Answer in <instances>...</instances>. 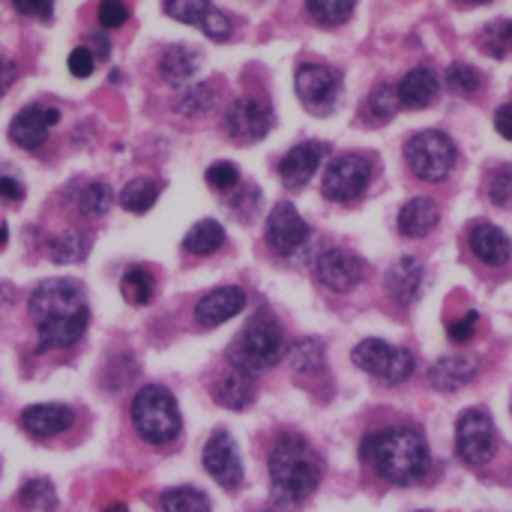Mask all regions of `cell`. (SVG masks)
<instances>
[{
    "instance_id": "obj_14",
    "label": "cell",
    "mask_w": 512,
    "mask_h": 512,
    "mask_svg": "<svg viewBox=\"0 0 512 512\" xmlns=\"http://www.w3.org/2000/svg\"><path fill=\"white\" fill-rule=\"evenodd\" d=\"M225 132L237 144H255L270 132V114L258 99H237L225 114Z\"/></svg>"
},
{
    "instance_id": "obj_50",
    "label": "cell",
    "mask_w": 512,
    "mask_h": 512,
    "mask_svg": "<svg viewBox=\"0 0 512 512\" xmlns=\"http://www.w3.org/2000/svg\"><path fill=\"white\" fill-rule=\"evenodd\" d=\"M6 240H9V231H6V225H0V249L6 246Z\"/></svg>"
},
{
    "instance_id": "obj_42",
    "label": "cell",
    "mask_w": 512,
    "mask_h": 512,
    "mask_svg": "<svg viewBox=\"0 0 512 512\" xmlns=\"http://www.w3.org/2000/svg\"><path fill=\"white\" fill-rule=\"evenodd\" d=\"M477 324H480V315H477V312H468L465 318L453 321V324L447 327V336H450V342H456V345H465V342H471V339H474V333H477Z\"/></svg>"
},
{
    "instance_id": "obj_29",
    "label": "cell",
    "mask_w": 512,
    "mask_h": 512,
    "mask_svg": "<svg viewBox=\"0 0 512 512\" xmlns=\"http://www.w3.org/2000/svg\"><path fill=\"white\" fill-rule=\"evenodd\" d=\"M159 507H162V512H210V498L201 489L177 486V489L162 492Z\"/></svg>"
},
{
    "instance_id": "obj_28",
    "label": "cell",
    "mask_w": 512,
    "mask_h": 512,
    "mask_svg": "<svg viewBox=\"0 0 512 512\" xmlns=\"http://www.w3.org/2000/svg\"><path fill=\"white\" fill-rule=\"evenodd\" d=\"M225 243V228L213 219L198 222L186 237H183V249L192 255H213L219 246Z\"/></svg>"
},
{
    "instance_id": "obj_45",
    "label": "cell",
    "mask_w": 512,
    "mask_h": 512,
    "mask_svg": "<svg viewBox=\"0 0 512 512\" xmlns=\"http://www.w3.org/2000/svg\"><path fill=\"white\" fill-rule=\"evenodd\" d=\"M12 6H15L21 15L42 18V21H48L51 12H54V0H12Z\"/></svg>"
},
{
    "instance_id": "obj_52",
    "label": "cell",
    "mask_w": 512,
    "mask_h": 512,
    "mask_svg": "<svg viewBox=\"0 0 512 512\" xmlns=\"http://www.w3.org/2000/svg\"><path fill=\"white\" fill-rule=\"evenodd\" d=\"M465 3H474V6H480V3H492V0H465Z\"/></svg>"
},
{
    "instance_id": "obj_12",
    "label": "cell",
    "mask_w": 512,
    "mask_h": 512,
    "mask_svg": "<svg viewBox=\"0 0 512 512\" xmlns=\"http://www.w3.org/2000/svg\"><path fill=\"white\" fill-rule=\"evenodd\" d=\"M204 468L207 474L228 492L240 489L243 483V459H240V450L231 438V432L219 429L210 435V441L204 444Z\"/></svg>"
},
{
    "instance_id": "obj_40",
    "label": "cell",
    "mask_w": 512,
    "mask_h": 512,
    "mask_svg": "<svg viewBox=\"0 0 512 512\" xmlns=\"http://www.w3.org/2000/svg\"><path fill=\"white\" fill-rule=\"evenodd\" d=\"M204 177H207V186H213L216 192H228V189H234V186L240 183V171H237L231 162H216V165H210Z\"/></svg>"
},
{
    "instance_id": "obj_20",
    "label": "cell",
    "mask_w": 512,
    "mask_h": 512,
    "mask_svg": "<svg viewBox=\"0 0 512 512\" xmlns=\"http://www.w3.org/2000/svg\"><path fill=\"white\" fill-rule=\"evenodd\" d=\"M423 282H426V270H423L420 258H414V255H402V258L387 270V294H390L399 306L417 303L420 294H423Z\"/></svg>"
},
{
    "instance_id": "obj_36",
    "label": "cell",
    "mask_w": 512,
    "mask_h": 512,
    "mask_svg": "<svg viewBox=\"0 0 512 512\" xmlns=\"http://www.w3.org/2000/svg\"><path fill=\"white\" fill-rule=\"evenodd\" d=\"M216 105V90L213 84H195L183 93V99L177 102V111L186 114V117H201V114H210Z\"/></svg>"
},
{
    "instance_id": "obj_5",
    "label": "cell",
    "mask_w": 512,
    "mask_h": 512,
    "mask_svg": "<svg viewBox=\"0 0 512 512\" xmlns=\"http://www.w3.org/2000/svg\"><path fill=\"white\" fill-rule=\"evenodd\" d=\"M129 414H132V426H135L138 438L153 447L174 444L183 432V417H180L177 399L171 390H165L159 384L141 387L132 399Z\"/></svg>"
},
{
    "instance_id": "obj_39",
    "label": "cell",
    "mask_w": 512,
    "mask_h": 512,
    "mask_svg": "<svg viewBox=\"0 0 512 512\" xmlns=\"http://www.w3.org/2000/svg\"><path fill=\"white\" fill-rule=\"evenodd\" d=\"M402 108V99H399V90L393 84H378L369 96V111L378 117V120H390L396 111Z\"/></svg>"
},
{
    "instance_id": "obj_46",
    "label": "cell",
    "mask_w": 512,
    "mask_h": 512,
    "mask_svg": "<svg viewBox=\"0 0 512 512\" xmlns=\"http://www.w3.org/2000/svg\"><path fill=\"white\" fill-rule=\"evenodd\" d=\"M0 198L6 201H21L24 198V186L15 177H0Z\"/></svg>"
},
{
    "instance_id": "obj_16",
    "label": "cell",
    "mask_w": 512,
    "mask_h": 512,
    "mask_svg": "<svg viewBox=\"0 0 512 512\" xmlns=\"http://www.w3.org/2000/svg\"><path fill=\"white\" fill-rule=\"evenodd\" d=\"M60 120L57 108H42V105H27L15 114V120L9 123V138L15 147L21 150H36L45 144L48 129Z\"/></svg>"
},
{
    "instance_id": "obj_24",
    "label": "cell",
    "mask_w": 512,
    "mask_h": 512,
    "mask_svg": "<svg viewBox=\"0 0 512 512\" xmlns=\"http://www.w3.org/2000/svg\"><path fill=\"white\" fill-rule=\"evenodd\" d=\"M201 69V51L189 45H168L159 57V72L171 87H186Z\"/></svg>"
},
{
    "instance_id": "obj_9",
    "label": "cell",
    "mask_w": 512,
    "mask_h": 512,
    "mask_svg": "<svg viewBox=\"0 0 512 512\" xmlns=\"http://www.w3.org/2000/svg\"><path fill=\"white\" fill-rule=\"evenodd\" d=\"M294 87H297V96L300 102L318 114V117H327L336 111L339 105V93H342V75L324 63H300L297 72H294Z\"/></svg>"
},
{
    "instance_id": "obj_22",
    "label": "cell",
    "mask_w": 512,
    "mask_h": 512,
    "mask_svg": "<svg viewBox=\"0 0 512 512\" xmlns=\"http://www.w3.org/2000/svg\"><path fill=\"white\" fill-rule=\"evenodd\" d=\"M468 243H471V252H474L483 264H489V267H504L512 258L510 237H507L498 225H492V222H477V225H471Z\"/></svg>"
},
{
    "instance_id": "obj_27",
    "label": "cell",
    "mask_w": 512,
    "mask_h": 512,
    "mask_svg": "<svg viewBox=\"0 0 512 512\" xmlns=\"http://www.w3.org/2000/svg\"><path fill=\"white\" fill-rule=\"evenodd\" d=\"M159 192H162V186H159L156 180H150V177H135V180H129V183L123 186L120 204H123V210H129V213H147V210L156 204Z\"/></svg>"
},
{
    "instance_id": "obj_17",
    "label": "cell",
    "mask_w": 512,
    "mask_h": 512,
    "mask_svg": "<svg viewBox=\"0 0 512 512\" xmlns=\"http://www.w3.org/2000/svg\"><path fill=\"white\" fill-rule=\"evenodd\" d=\"M246 306V294L243 288H234V285H225V288H213L210 294H204L195 306V324L210 330V327H219L225 321H231L234 315H240Z\"/></svg>"
},
{
    "instance_id": "obj_18",
    "label": "cell",
    "mask_w": 512,
    "mask_h": 512,
    "mask_svg": "<svg viewBox=\"0 0 512 512\" xmlns=\"http://www.w3.org/2000/svg\"><path fill=\"white\" fill-rule=\"evenodd\" d=\"M72 423H75L72 408L57 405V402H48V405H30V408H24V411H21V429H24L30 438H36V441L57 438V435H63Z\"/></svg>"
},
{
    "instance_id": "obj_49",
    "label": "cell",
    "mask_w": 512,
    "mask_h": 512,
    "mask_svg": "<svg viewBox=\"0 0 512 512\" xmlns=\"http://www.w3.org/2000/svg\"><path fill=\"white\" fill-rule=\"evenodd\" d=\"M90 42H93L96 54H99V57L105 60V57H108V51H111V48H108V39H102V36H90Z\"/></svg>"
},
{
    "instance_id": "obj_44",
    "label": "cell",
    "mask_w": 512,
    "mask_h": 512,
    "mask_svg": "<svg viewBox=\"0 0 512 512\" xmlns=\"http://www.w3.org/2000/svg\"><path fill=\"white\" fill-rule=\"evenodd\" d=\"M93 66H96V57H93V51H90V48L78 45V48L69 54V72H72L75 78H87V75H93Z\"/></svg>"
},
{
    "instance_id": "obj_23",
    "label": "cell",
    "mask_w": 512,
    "mask_h": 512,
    "mask_svg": "<svg viewBox=\"0 0 512 512\" xmlns=\"http://www.w3.org/2000/svg\"><path fill=\"white\" fill-rule=\"evenodd\" d=\"M399 99L405 108H429L438 93H441V84H438V75L432 66H417L411 72H405V78L399 81Z\"/></svg>"
},
{
    "instance_id": "obj_1",
    "label": "cell",
    "mask_w": 512,
    "mask_h": 512,
    "mask_svg": "<svg viewBox=\"0 0 512 512\" xmlns=\"http://www.w3.org/2000/svg\"><path fill=\"white\" fill-rule=\"evenodd\" d=\"M30 318L39 333V354L45 351H63L81 342L90 309L84 288L75 279H45L30 294Z\"/></svg>"
},
{
    "instance_id": "obj_53",
    "label": "cell",
    "mask_w": 512,
    "mask_h": 512,
    "mask_svg": "<svg viewBox=\"0 0 512 512\" xmlns=\"http://www.w3.org/2000/svg\"><path fill=\"white\" fill-rule=\"evenodd\" d=\"M420 512H426V510H420Z\"/></svg>"
},
{
    "instance_id": "obj_31",
    "label": "cell",
    "mask_w": 512,
    "mask_h": 512,
    "mask_svg": "<svg viewBox=\"0 0 512 512\" xmlns=\"http://www.w3.org/2000/svg\"><path fill=\"white\" fill-rule=\"evenodd\" d=\"M120 291L126 297V303L132 306H147L153 300V291H156V282H153V273L144 270V267H132L123 273V282H120Z\"/></svg>"
},
{
    "instance_id": "obj_10",
    "label": "cell",
    "mask_w": 512,
    "mask_h": 512,
    "mask_svg": "<svg viewBox=\"0 0 512 512\" xmlns=\"http://www.w3.org/2000/svg\"><path fill=\"white\" fill-rule=\"evenodd\" d=\"M369 180H372V162L360 153H345V156L330 162L324 183H321V192L327 201L351 204L366 192Z\"/></svg>"
},
{
    "instance_id": "obj_8",
    "label": "cell",
    "mask_w": 512,
    "mask_h": 512,
    "mask_svg": "<svg viewBox=\"0 0 512 512\" xmlns=\"http://www.w3.org/2000/svg\"><path fill=\"white\" fill-rule=\"evenodd\" d=\"M456 453L468 468H483L495 459L498 453V435L495 423L486 411L471 408L459 417L456 426Z\"/></svg>"
},
{
    "instance_id": "obj_47",
    "label": "cell",
    "mask_w": 512,
    "mask_h": 512,
    "mask_svg": "<svg viewBox=\"0 0 512 512\" xmlns=\"http://www.w3.org/2000/svg\"><path fill=\"white\" fill-rule=\"evenodd\" d=\"M495 129H498L507 141H512V102L498 108V114H495Z\"/></svg>"
},
{
    "instance_id": "obj_41",
    "label": "cell",
    "mask_w": 512,
    "mask_h": 512,
    "mask_svg": "<svg viewBox=\"0 0 512 512\" xmlns=\"http://www.w3.org/2000/svg\"><path fill=\"white\" fill-rule=\"evenodd\" d=\"M489 198L492 204H507L512 198V168H498L492 177H489Z\"/></svg>"
},
{
    "instance_id": "obj_26",
    "label": "cell",
    "mask_w": 512,
    "mask_h": 512,
    "mask_svg": "<svg viewBox=\"0 0 512 512\" xmlns=\"http://www.w3.org/2000/svg\"><path fill=\"white\" fill-rule=\"evenodd\" d=\"M438 222H441V210L432 198H411L399 210V231L405 237H426L438 228Z\"/></svg>"
},
{
    "instance_id": "obj_15",
    "label": "cell",
    "mask_w": 512,
    "mask_h": 512,
    "mask_svg": "<svg viewBox=\"0 0 512 512\" xmlns=\"http://www.w3.org/2000/svg\"><path fill=\"white\" fill-rule=\"evenodd\" d=\"M165 12L183 24L201 27L210 39H228L231 36V18L210 6V0H165Z\"/></svg>"
},
{
    "instance_id": "obj_21",
    "label": "cell",
    "mask_w": 512,
    "mask_h": 512,
    "mask_svg": "<svg viewBox=\"0 0 512 512\" xmlns=\"http://www.w3.org/2000/svg\"><path fill=\"white\" fill-rule=\"evenodd\" d=\"M480 372V363L477 357H468V354H450V357H441L432 369H429V384L438 390V393H459L462 387H468Z\"/></svg>"
},
{
    "instance_id": "obj_11",
    "label": "cell",
    "mask_w": 512,
    "mask_h": 512,
    "mask_svg": "<svg viewBox=\"0 0 512 512\" xmlns=\"http://www.w3.org/2000/svg\"><path fill=\"white\" fill-rule=\"evenodd\" d=\"M315 276L318 282L333 291V294H348L354 291L363 276H366V264L360 255L348 252V249H327L321 252V258L315 261Z\"/></svg>"
},
{
    "instance_id": "obj_2",
    "label": "cell",
    "mask_w": 512,
    "mask_h": 512,
    "mask_svg": "<svg viewBox=\"0 0 512 512\" xmlns=\"http://www.w3.org/2000/svg\"><path fill=\"white\" fill-rule=\"evenodd\" d=\"M267 468H270V498L282 510L309 501L324 480V459L297 432H285L276 438Z\"/></svg>"
},
{
    "instance_id": "obj_25",
    "label": "cell",
    "mask_w": 512,
    "mask_h": 512,
    "mask_svg": "<svg viewBox=\"0 0 512 512\" xmlns=\"http://www.w3.org/2000/svg\"><path fill=\"white\" fill-rule=\"evenodd\" d=\"M210 393H213V399H216L222 408H228V411H246V408L255 402L252 378H249V375H243V372H237V369L222 372V375L213 381Z\"/></svg>"
},
{
    "instance_id": "obj_19",
    "label": "cell",
    "mask_w": 512,
    "mask_h": 512,
    "mask_svg": "<svg viewBox=\"0 0 512 512\" xmlns=\"http://www.w3.org/2000/svg\"><path fill=\"white\" fill-rule=\"evenodd\" d=\"M324 156H327V144H315V141L297 144V147L288 150V153L282 156V162H279V177H282V183L291 186V189L306 186V183L315 177V171L321 168Z\"/></svg>"
},
{
    "instance_id": "obj_33",
    "label": "cell",
    "mask_w": 512,
    "mask_h": 512,
    "mask_svg": "<svg viewBox=\"0 0 512 512\" xmlns=\"http://www.w3.org/2000/svg\"><path fill=\"white\" fill-rule=\"evenodd\" d=\"M357 0H306L309 15L321 24V27H336L345 24L354 12Z\"/></svg>"
},
{
    "instance_id": "obj_34",
    "label": "cell",
    "mask_w": 512,
    "mask_h": 512,
    "mask_svg": "<svg viewBox=\"0 0 512 512\" xmlns=\"http://www.w3.org/2000/svg\"><path fill=\"white\" fill-rule=\"evenodd\" d=\"M480 48L489 54V57H507L512 48V21L501 18V21H492L483 33H480Z\"/></svg>"
},
{
    "instance_id": "obj_3",
    "label": "cell",
    "mask_w": 512,
    "mask_h": 512,
    "mask_svg": "<svg viewBox=\"0 0 512 512\" xmlns=\"http://www.w3.org/2000/svg\"><path fill=\"white\" fill-rule=\"evenodd\" d=\"M360 456L393 486H417L432 468L429 444L411 426H393L369 435L360 447Z\"/></svg>"
},
{
    "instance_id": "obj_43",
    "label": "cell",
    "mask_w": 512,
    "mask_h": 512,
    "mask_svg": "<svg viewBox=\"0 0 512 512\" xmlns=\"http://www.w3.org/2000/svg\"><path fill=\"white\" fill-rule=\"evenodd\" d=\"M129 18V6L123 0H102L99 3V24L102 27H120Z\"/></svg>"
},
{
    "instance_id": "obj_7",
    "label": "cell",
    "mask_w": 512,
    "mask_h": 512,
    "mask_svg": "<svg viewBox=\"0 0 512 512\" xmlns=\"http://www.w3.org/2000/svg\"><path fill=\"white\" fill-rule=\"evenodd\" d=\"M354 366L363 369L366 375L378 378L381 384L387 387H396L402 381H408L414 375V357L405 351V348H396L390 342H381V339H363L354 354H351Z\"/></svg>"
},
{
    "instance_id": "obj_4",
    "label": "cell",
    "mask_w": 512,
    "mask_h": 512,
    "mask_svg": "<svg viewBox=\"0 0 512 512\" xmlns=\"http://www.w3.org/2000/svg\"><path fill=\"white\" fill-rule=\"evenodd\" d=\"M282 357H285V336H282L279 321L267 312H258L228 345L231 369L249 378L267 375L273 366H279Z\"/></svg>"
},
{
    "instance_id": "obj_13",
    "label": "cell",
    "mask_w": 512,
    "mask_h": 512,
    "mask_svg": "<svg viewBox=\"0 0 512 512\" xmlns=\"http://www.w3.org/2000/svg\"><path fill=\"white\" fill-rule=\"evenodd\" d=\"M267 243L276 255H297L309 243V225L294 204H276L267 216Z\"/></svg>"
},
{
    "instance_id": "obj_30",
    "label": "cell",
    "mask_w": 512,
    "mask_h": 512,
    "mask_svg": "<svg viewBox=\"0 0 512 512\" xmlns=\"http://www.w3.org/2000/svg\"><path fill=\"white\" fill-rule=\"evenodd\" d=\"M18 504H21L24 510L51 512L57 507V492H54L51 480L33 477V480H27V483L18 489Z\"/></svg>"
},
{
    "instance_id": "obj_48",
    "label": "cell",
    "mask_w": 512,
    "mask_h": 512,
    "mask_svg": "<svg viewBox=\"0 0 512 512\" xmlns=\"http://www.w3.org/2000/svg\"><path fill=\"white\" fill-rule=\"evenodd\" d=\"M15 75H18V69H15V63L12 60H3L0 57V96L12 87V81H15Z\"/></svg>"
},
{
    "instance_id": "obj_32",
    "label": "cell",
    "mask_w": 512,
    "mask_h": 512,
    "mask_svg": "<svg viewBox=\"0 0 512 512\" xmlns=\"http://www.w3.org/2000/svg\"><path fill=\"white\" fill-rule=\"evenodd\" d=\"M87 249H90V240H87L84 234H78V231L57 234V237L48 243V255H51V261H57V264H75V261H81V258L87 255Z\"/></svg>"
},
{
    "instance_id": "obj_37",
    "label": "cell",
    "mask_w": 512,
    "mask_h": 512,
    "mask_svg": "<svg viewBox=\"0 0 512 512\" xmlns=\"http://www.w3.org/2000/svg\"><path fill=\"white\" fill-rule=\"evenodd\" d=\"M78 210L87 219H99L111 210V189L105 183H90L78 195Z\"/></svg>"
},
{
    "instance_id": "obj_35",
    "label": "cell",
    "mask_w": 512,
    "mask_h": 512,
    "mask_svg": "<svg viewBox=\"0 0 512 512\" xmlns=\"http://www.w3.org/2000/svg\"><path fill=\"white\" fill-rule=\"evenodd\" d=\"M291 366H294V372H300V375L321 372V366H324V345H321L318 339H300V342L291 348Z\"/></svg>"
},
{
    "instance_id": "obj_51",
    "label": "cell",
    "mask_w": 512,
    "mask_h": 512,
    "mask_svg": "<svg viewBox=\"0 0 512 512\" xmlns=\"http://www.w3.org/2000/svg\"><path fill=\"white\" fill-rule=\"evenodd\" d=\"M102 512H129V510H126V507H123V504H111V507H108V510H102Z\"/></svg>"
},
{
    "instance_id": "obj_6",
    "label": "cell",
    "mask_w": 512,
    "mask_h": 512,
    "mask_svg": "<svg viewBox=\"0 0 512 512\" xmlns=\"http://www.w3.org/2000/svg\"><path fill=\"white\" fill-rule=\"evenodd\" d=\"M405 159L411 165V171L426 180V183H441L453 174L456 168V144L450 141V135L429 129V132H417L408 144H405Z\"/></svg>"
},
{
    "instance_id": "obj_38",
    "label": "cell",
    "mask_w": 512,
    "mask_h": 512,
    "mask_svg": "<svg viewBox=\"0 0 512 512\" xmlns=\"http://www.w3.org/2000/svg\"><path fill=\"white\" fill-rule=\"evenodd\" d=\"M483 84V75L471 63H453L447 69V87L459 96H474Z\"/></svg>"
}]
</instances>
